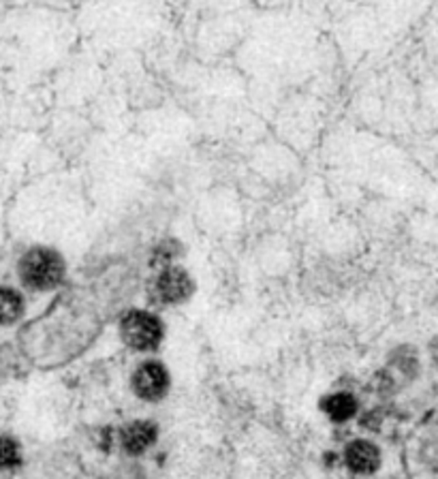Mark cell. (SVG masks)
<instances>
[{"instance_id":"52a82bcc","label":"cell","mask_w":438,"mask_h":479,"mask_svg":"<svg viewBox=\"0 0 438 479\" xmlns=\"http://www.w3.org/2000/svg\"><path fill=\"white\" fill-rule=\"evenodd\" d=\"M26 300L14 287H0V325H14L24 317Z\"/></svg>"},{"instance_id":"6da1fadb","label":"cell","mask_w":438,"mask_h":479,"mask_svg":"<svg viewBox=\"0 0 438 479\" xmlns=\"http://www.w3.org/2000/svg\"><path fill=\"white\" fill-rule=\"evenodd\" d=\"M66 263L58 250L49 247H33L17 261V276L28 291H54L65 280Z\"/></svg>"},{"instance_id":"9c48e42d","label":"cell","mask_w":438,"mask_h":479,"mask_svg":"<svg viewBox=\"0 0 438 479\" xmlns=\"http://www.w3.org/2000/svg\"><path fill=\"white\" fill-rule=\"evenodd\" d=\"M22 463L20 445L15 439L0 437V469H14Z\"/></svg>"},{"instance_id":"7a4b0ae2","label":"cell","mask_w":438,"mask_h":479,"mask_svg":"<svg viewBox=\"0 0 438 479\" xmlns=\"http://www.w3.org/2000/svg\"><path fill=\"white\" fill-rule=\"evenodd\" d=\"M165 336L163 321L150 311L133 309L120 319V339L135 352H152Z\"/></svg>"},{"instance_id":"5b68a950","label":"cell","mask_w":438,"mask_h":479,"mask_svg":"<svg viewBox=\"0 0 438 479\" xmlns=\"http://www.w3.org/2000/svg\"><path fill=\"white\" fill-rule=\"evenodd\" d=\"M344 460H347L351 471L368 475V473H374L381 466V452H379V447H376L374 443H370V441L357 439V441H351V443L347 445Z\"/></svg>"},{"instance_id":"ba28073f","label":"cell","mask_w":438,"mask_h":479,"mask_svg":"<svg viewBox=\"0 0 438 479\" xmlns=\"http://www.w3.org/2000/svg\"><path fill=\"white\" fill-rule=\"evenodd\" d=\"M321 407H323L325 415L330 417V420H334L338 423L349 422L351 417H355L357 413V401L349 394V392H338V394L327 396L325 401L321 403Z\"/></svg>"},{"instance_id":"8992f818","label":"cell","mask_w":438,"mask_h":479,"mask_svg":"<svg viewBox=\"0 0 438 479\" xmlns=\"http://www.w3.org/2000/svg\"><path fill=\"white\" fill-rule=\"evenodd\" d=\"M154 441H157V426L152 422L135 420L120 430V443L133 456L144 454L148 447L154 445Z\"/></svg>"},{"instance_id":"3957f363","label":"cell","mask_w":438,"mask_h":479,"mask_svg":"<svg viewBox=\"0 0 438 479\" xmlns=\"http://www.w3.org/2000/svg\"><path fill=\"white\" fill-rule=\"evenodd\" d=\"M195 282L190 274L180 266H160L158 274L152 280V296L158 304L176 306L187 302L193 296Z\"/></svg>"},{"instance_id":"277c9868","label":"cell","mask_w":438,"mask_h":479,"mask_svg":"<svg viewBox=\"0 0 438 479\" xmlns=\"http://www.w3.org/2000/svg\"><path fill=\"white\" fill-rule=\"evenodd\" d=\"M133 390L141 401L157 403L168 394L169 372L160 362L148 360L133 372Z\"/></svg>"}]
</instances>
